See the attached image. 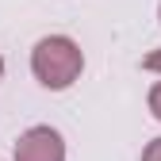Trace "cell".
<instances>
[{"instance_id": "obj_1", "label": "cell", "mask_w": 161, "mask_h": 161, "mask_svg": "<svg viewBox=\"0 0 161 161\" xmlns=\"http://www.w3.org/2000/svg\"><path fill=\"white\" fill-rule=\"evenodd\" d=\"M31 73L42 88L50 92H65L73 88L80 73H85V50H80L77 38L69 35H46L38 38L31 50Z\"/></svg>"}, {"instance_id": "obj_2", "label": "cell", "mask_w": 161, "mask_h": 161, "mask_svg": "<svg viewBox=\"0 0 161 161\" xmlns=\"http://www.w3.org/2000/svg\"><path fill=\"white\" fill-rule=\"evenodd\" d=\"M12 161H65V138L46 123L27 127L12 150Z\"/></svg>"}, {"instance_id": "obj_3", "label": "cell", "mask_w": 161, "mask_h": 161, "mask_svg": "<svg viewBox=\"0 0 161 161\" xmlns=\"http://www.w3.org/2000/svg\"><path fill=\"white\" fill-rule=\"evenodd\" d=\"M146 104H150V111H153V119L161 123V80H157V85L150 88V96H146Z\"/></svg>"}, {"instance_id": "obj_4", "label": "cell", "mask_w": 161, "mask_h": 161, "mask_svg": "<svg viewBox=\"0 0 161 161\" xmlns=\"http://www.w3.org/2000/svg\"><path fill=\"white\" fill-rule=\"evenodd\" d=\"M142 69H146V73H161V46L150 50V54L142 58Z\"/></svg>"}, {"instance_id": "obj_5", "label": "cell", "mask_w": 161, "mask_h": 161, "mask_svg": "<svg viewBox=\"0 0 161 161\" xmlns=\"http://www.w3.org/2000/svg\"><path fill=\"white\" fill-rule=\"evenodd\" d=\"M142 161H161V138L146 142V150H142Z\"/></svg>"}, {"instance_id": "obj_6", "label": "cell", "mask_w": 161, "mask_h": 161, "mask_svg": "<svg viewBox=\"0 0 161 161\" xmlns=\"http://www.w3.org/2000/svg\"><path fill=\"white\" fill-rule=\"evenodd\" d=\"M0 77H4V54H0Z\"/></svg>"}, {"instance_id": "obj_7", "label": "cell", "mask_w": 161, "mask_h": 161, "mask_svg": "<svg viewBox=\"0 0 161 161\" xmlns=\"http://www.w3.org/2000/svg\"><path fill=\"white\" fill-rule=\"evenodd\" d=\"M157 23H161V4H157Z\"/></svg>"}]
</instances>
